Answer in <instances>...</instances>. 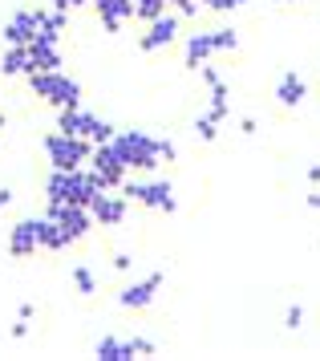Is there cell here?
I'll return each instance as SVG.
<instances>
[{
  "instance_id": "d590c367",
  "label": "cell",
  "mask_w": 320,
  "mask_h": 361,
  "mask_svg": "<svg viewBox=\"0 0 320 361\" xmlns=\"http://www.w3.org/2000/svg\"><path fill=\"white\" fill-rule=\"evenodd\" d=\"M308 179H312V183H320V163H312V166H308Z\"/></svg>"
},
{
  "instance_id": "ba28073f",
  "label": "cell",
  "mask_w": 320,
  "mask_h": 361,
  "mask_svg": "<svg viewBox=\"0 0 320 361\" xmlns=\"http://www.w3.org/2000/svg\"><path fill=\"white\" fill-rule=\"evenodd\" d=\"M45 215L57 219V228H61V235L69 244H78V240H85V235L94 231V215H90V207H81V203H57V207H49Z\"/></svg>"
},
{
  "instance_id": "5b68a950",
  "label": "cell",
  "mask_w": 320,
  "mask_h": 361,
  "mask_svg": "<svg viewBox=\"0 0 320 361\" xmlns=\"http://www.w3.org/2000/svg\"><path fill=\"white\" fill-rule=\"evenodd\" d=\"M45 159L53 171H78V166H85V159H90V142L85 138H73V134H61L53 130L45 134Z\"/></svg>"
},
{
  "instance_id": "e0dca14e",
  "label": "cell",
  "mask_w": 320,
  "mask_h": 361,
  "mask_svg": "<svg viewBox=\"0 0 320 361\" xmlns=\"http://www.w3.org/2000/svg\"><path fill=\"white\" fill-rule=\"evenodd\" d=\"M211 53H215V41H211V33H191V37H187V61H183V66H187V69L207 66Z\"/></svg>"
},
{
  "instance_id": "7a4b0ae2",
  "label": "cell",
  "mask_w": 320,
  "mask_h": 361,
  "mask_svg": "<svg viewBox=\"0 0 320 361\" xmlns=\"http://www.w3.org/2000/svg\"><path fill=\"white\" fill-rule=\"evenodd\" d=\"M29 78V90L41 102H49L53 110H69V106H81V82L69 78L61 69H37V73H25Z\"/></svg>"
},
{
  "instance_id": "4fadbf2b",
  "label": "cell",
  "mask_w": 320,
  "mask_h": 361,
  "mask_svg": "<svg viewBox=\"0 0 320 361\" xmlns=\"http://www.w3.org/2000/svg\"><path fill=\"white\" fill-rule=\"evenodd\" d=\"M37 247H41L37 219H16L13 228H8V256H16V260H29Z\"/></svg>"
},
{
  "instance_id": "52a82bcc",
  "label": "cell",
  "mask_w": 320,
  "mask_h": 361,
  "mask_svg": "<svg viewBox=\"0 0 320 361\" xmlns=\"http://www.w3.org/2000/svg\"><path fill=\"white\" fill-rule=\"evenodd\" d=\"M85 163H90V171L101 179V187H110V191H118V187H122V179L130 175L126 166H122V159H118L113 142H94Z\"/></svg>"
},
{
  "instance_id": "74e56055",
  "label": "cell",
  "mask_w": 320,
  "mask_h": 361,
  "mask_svg": "<svg viewBox=\"0 0 320 361\" xmlns=\"http://www.w3.org/2000/svg\"><path fill=\"white\" fill-rule=\"evenodd\" d=\"M276 4H296V0H276Z\"/></svg>"
},
{
  "instance_id": "83f0119b",
  "label": "cell",
  "mask_w": 320,
  "mask_h": 361,
  "mask_svg": "<svg viewBox=\"0 0 320 361\" xmlns=\"http://www.w3.org/2000/svg\"><path fill=\"white\" fill-rule=\"evenodd\" d=\"M166 4H175L183 17H199V8H203V0H166Z\"/></svg>"
},
{
  "instance_id": "5bb4252c",
  "label": "cell",
  "mask_w": 320,
  "mask_h": 361,
  "mask_svg": "<svg viewBox=\"0 0 320 361\" xmlns=\"http://www.w3.org/2000/svg\"><path fill=\"white\" fill-rule=\"evenodd\" d=\"M97 8V17H101V29L106 33H118L130 17H134V4L130 0H90Z\"/></svg>"
},
{
  "instance_id": "484cf974",
  "label": "cell",
  "mask_w": 320,
  "mask_h": 361,
  "mask_svg": "<svg viewBox=\"0 0 320 361\" xmlns=\"http://www.w3.org/2000/svg\"><path fill=\"white\" fill-rule=\"evenodd\" d=\"M243 4H247V0H203V8H211V13H235Z\"/></svg>"
},
{
  "instance_id": "603a6c76",
  "label": "cell",
  "mask_w": 320,
  "mask_h": 361,
  "mask_svg": "<svg viewBox=\"0 0 320 361\" xmlns=\"http://www.w3.org/2000/svg\"><path fill=\"white\" fill-rule=\"evenodd\" d=\"M130 4H134V17L142 20V25L166 13V0H130Z\"/></svg>"
},
{
  "instance_id": "4316f807",
  "label": "cell",
  "mask_w": 320,
  "mask_h": 361,
  "mask_svg": "<svg viewBox=\"0 0 320 361\" xmlns=\"http://www.w3.org/2000/svg\"><path fill=\"white\" fill-rule=\"evenodd\" d=\"M154 147H159V159H162V163H175V159H178V147L171 142V138H154Z\"/></svg>"
},
{
  "instance_id": "f546056e",
  "label": "cell",
  "mask_w": 320,
  "mask_h": 361,
  "mask_svg": "<svg viewBox=\"0 0 320 361\" xmlns=\"http://www.w3.org/2000/svg\"><path fill=\"white\" fill-rule=\"evenodd\" d=\"M81 4H90V0H53L57 13H73V8H81Z\"/></svg>"
},
{
  "instance_id": "ac0fdd59",
  "label": "cell",
  "mask_w": 320,
  "mask_h": 361,
  "mask_svg": "<svg viewBox=\"0 0 320 361\" xmlns=\"http://www.w3.org/2000/svg\"><path fill=\"white\" fill-rule=\"evenodd\" d=\"M94 353L101 361H130L134 357V345H130V337H101L94 345Z\"/></svg>"
},
{
  "instance_id": "8992f818",
  "label": "cell",
  "mask_w": 320,
  "mask_h": 361,
  "mask_svg": "<svg viewBox=\"0 0 320 361\" xmlns=\"http://www.w3.org/2000/svg\"><path fill=\"white\" fill-rule=\"evenodd\" d=\"M126 199H134V203H142V207H154V212H175L178 199H175V187H171V179H122V187H118Z\"/></svg>"
},
{
  "instance_id": "7c38bea8",
  "label": "cell",
  "mask_w": 320,
  "mask_h": 361,
  "mask_svg": "<svg viewBox=\"0 0 320 361\" xmlns=\"http://www.w3.org/2000/svg\"><path fill=\"white\" fill-rule=\"evenodd\" d=\"M159 288H162V272H150V276L126 284V288L118 293V305H122V309H130V312H142V309H150V305H154Z\"/></svg>"
},
{
  "instance_id": "e575fe53",
  "label": "cell",
  "mask_w": 320,
  "mask_h": 361,
  "mask_svg": "<svg viewBox=\"0 0 320 361\" xmlns=\"http://www.w3.org/2000/svg\"><path fill=\"white\" fill-rule=\"evenodd\" d=\"M8 203H13V191H8V187H0V212H4Z\"/></svg>"
},
{
  "instance_id": "d6986e66",
  "label": "cell",
  "mask_w": 320,
  "mask_h": 361,
  "mask_svg": "<svg viewBox=\"0 0 320 361\" xmlns=\"http://www.w3.org/2000/svg\"><path fill=\"white\" fill-rule=\"evenodd\" d=\"M37 235H41V247H49V252H65L69 247V240L61 235L53 215H37Z\"/></svg>"
},
{
  "instance_id": "d6a6232c",
  "label": "cell",
  "mask_w": 320,
  "mask_h": 361,
  "mask_svg": "<svg viewBox=\"0 0 320 361\" xmlns=\"http://www.w3.org/2000/svg\"><path fill=\"white\" fill-rule=\"evenodd\" d=\"M199 69H203V82H207V85L219 82V69H215V66H199Z\"/></svg>"
},
{
  "instance_id": "9a60e30c",
  "label": "cell",
  "mask_w": 320,
  "mask_h": 361,
  "mask_svg": "<svg viewBox=\"0 0 320 361\" xmlns=\"http://www.w3.org/2000/svg\"><path fill=\"white\" fill-rule=\"evenodd\" d=\"M304 98H308V82L296 73V69H288V73L280 78V85H276V102H280L284 110H296Z\"/></svg>"
},
{
  "instance_id": "d4e9b609",
  "label": "cell",
  "mask_w": 320,
  "mask_h": 361,
  "mask_svg": "<svg viewBox=\"0 0 320 361\" xmlns=\"http://www.w3.org/2000/svg\"><path fill=\"white\" fill-rule=\"evenodd\" d=\"M195 134H199L203 142H215V138H219V122H215V118H211V114L195 118Z\"/></svg>"
},
{
  "instance_id": "ffe728a7",
  "label": "cell",
  "mask_w": 320,
  "mask_h": 361,
  "mask_svg": "<svg viewBox=\"0 0 320 361\" xmlns=\"http://www.w3.org/2000/svg\"><path fill=\"white\" fill-rule=\"evenodd\" d=\"M0 73H4V78L29 73V49H25V45H8L4 57H0Z\"/></svg>"
},
{
  "instance_id": "30bf717a",
  "label": "cell",
  "mask_w": 320,
  "mask_h": 361,
  "mask_svg": "<svg viewBox=\"0 0 320 361\" xmlns=\"http://www.w3.org/2000/svg\"><path fill=\"white\" fill-rule=\"evenodd\" d=\"M41 20H45V8H20L4 20V45H29L41 33Z\"/></svg>"
},
{
  "instance_id": "3957f363",
  "label": "cell",
  "mask_w": 320,
  "mask_h": 361,
  "mask_svg": "<svg viewBox=\"0 0 320 361\" xmlns=\"http://www.w3.org/2000/svg\"><path fill=\"white\" fill-rule=\"evenodd\" d=\"M113 150H118V159L126 171H159V147H154V134L146 130H118L110 138Z\"/></svg>"
},
{
  "instance_id": "cb8c5ba5",
  "label": "cell",
  "mask_w": 320,
  "mask_h": 361,
  "mask_svg": "<svg viewBox=\"0 0 320 361\" xmlns=\"http://www.w3.org/2000/svg\"><path fill=\"white\" fill-rule=\"evenodd\" d=\"M211 41H215V53H235L240 49V33H235V29H211Z\"/></svg>"
},
{
  "instance_id": "f1b7e54d",
  "label": "cell",
  "mask_w": 320,
  "mask_h": 361,
  "mask_svg": "<svg viewBox=\"0 0 320 361\" xmlns=\"http://www.w3.org/2000/svg\"><path fill=\"white\" fill-rule=\"evenodd\" d=\"M304 325V309H300V305H292L288 312H284V329H300Z\"/></svg>"
},
{
  "instance_id": "836d02e7",
  "label": "cell",
  "mask_w": 320,
  "mask_h": 361,
  "mask_svg": "<svg viewBox=\"0 0 320 361\" xmlns=\"http://www.w3.org/2000/svg\"><path fill=\"white\" fill-rule=\"evenodd\" d=\"M240 130H243V134H247V138H252V134H256V130H259V126H256V118H243V122H240Z\"/></svg>"
},
{
  "instance_id": "9c48e42d",
  "label": "cell",
  "mask_w": 320,
  "mask_h": 361,
  "mask_svg": "<svg viewBox=\"0 0 320 361\" xmlns=\"http://www.w3.org/2000/svg\"><path fill=\"white\" fill-rule=\"evenodd\" d=\"M126 207H130V199L122 191H110V187H101L90 199V215H94V224H101V228H118L126 219Z\"/></svg>"
},
{
  "instance_id": "2e32d148",
  "label": "cell",
  "mask_w": 320,
  "mask_h": 361,
  "mask_svg": "<svg viewBox=\"0 0 320 361\" xmlns=\"http://www.w3.org/2000/svg\"><path fill=\"white\" fill-rule=\"evenodd\" d=\"M25 49H29V73H37V69H61V45L37 37V41H29Z\"/></svg>"
},
{
  "instance_id": "44dd1931",
  "label": "cell",
  "mask_w": 320,
  "mask_h": 361,
  "mask_svg": "<svg viewBox=\"0 0 320 361\" xmlns=\"http://www.w3.org/2000/svg\"><path fill=\"white\" fill-rule=\"evenodd\" d=\"M227 110H231V90H227V82L219 78V82L211 85V118H215V122H223Z\"/></svg>"
},
{
  "instance_id": "277c9868",
  "label": "cell",
  "mask_w": 320,
  "mask_h": 361,
  "mask_svg": "<svg viewBox=\"0 0 320 361\" xmlns=\"http://www.w3.org/2000/svg\"><path fill=\"white\" fill-rule=\"evenodd\" d=\"M57 130L61 134H73V138H85L90 147L94 142H110L118 126H110L106 118L90 114V110H81V106H69V110H57Z\"/></svg>"
},
{
  "instance_id": "8d00e7d4",
  "label": "cell",
  "mask_w": 320,
  "mask_h": 361,
  "mask_svg": "<svg viewBox=\"0 0 320 361\" xmlns=\"http://www.w3.org/2000/svg\"><path fill=\"white\" fill-rule=\"evenodd\" d=\"M308 207H316V212H320V191H312V195H308Z\"/></svg>"
},
{
  "instance_id": "1f68e13d",
  "label": "cell",
  "mask_w": 320,
  "mask_h": 361,
  "mask_svg": "<svg viewBox=\"0 0 320 361\" xmlns=\"http://www.w3.org/2000/svg\"><path fill=\"white\" fill-rule=\"evenodd\" d=\"M130 264H134V260H130L126 252H118V256H113V268H118V272H130Z\"/></svg>"
},
{
  "instance_id": "6da1fadb",
  "label": "cell",
  "mask_w": 320,
  "mask_h": 361,
  "mask_svg": "<svg viewBox=\"0 0 320 361\" xmlns=\"http://www.w3.org/2000/svg\"><path fill=\"white\" fill-rule=\"evenodd\" d=\"M101 191V179H97L94 171H53L45 179V199L49 207H57V203H81V207H90V199Z\"/></svg>"
},
{
  "instance_id": "4dcf8cb0",
  "label": "cell",
  "mask_w": 320,
  "mask_h": 361,
  "mask_svg": "<svg viewBox=\"0 0 320 361\" xmlns=\"http://www.w3.org/2000/svg\"><path fill=\"white\" fill-rule=\"evenodd\" d=\"M13 337H16V341H25V337H29V321H25V317L13 325Z\"/></svg>"
},
{
  "instance_id": "8fae6325",
  "label": "cell",
  "mask_w": 320,
  "mask_h": 361,
  "mask_svg": "<svg viewBox=\"0 0 320 361\" xmlns=\"http://www.w3.org/2000/svg\"><path fill=\"white\" fill-rule=\"evenodd\" d=\"M178 41V17L162 13V17L146 20V33L138 37V49L142 53H159V49H171Z\"/></svg>"
},
{
  "instance_id": "7402d4cb",
  "label": "cell",
  "mask_w": 320,
  "mask_h": 361,
  "mask_svg": "<svg viewBox=\"0 0 320 361\" xmlns=\"http://www.w3.org/2000/svg\"><path fill=\"white\" fill-rule=\"evenodd\" d=\"M69 280H73V288H78L81 296H94L97 293V276H94V268H85V264H78V268L69 272Z\"/></svg>"
}]
</instances>
